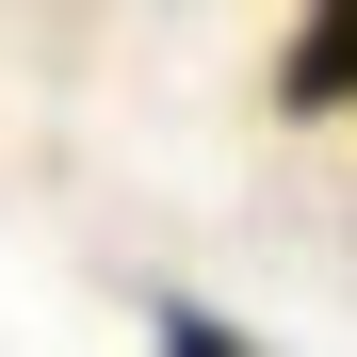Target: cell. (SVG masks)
Here are the masks:
<instances>
[{
  "label": "cell",
  "instance_id": "obj_1",
  "mask_svg": "<svg viewBox=\"0 0 357 357\" xmlns=\"http://www.w3.org/2000/svg\"><path fill=\"white\" fill-rule=\"evenodd\" d=\"M276 114H357V0H309V33L276 66Z\"/></svg>",
  "mask_w": 357,
  "mask_h": 357
}]
</instances>
